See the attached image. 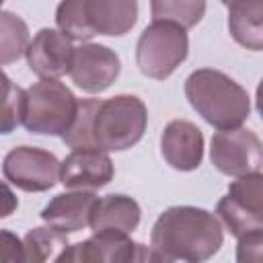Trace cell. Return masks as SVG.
<instances>
[{
    "mask_svg": "<svg viewBox=\"0 0 263 263\" xmlns=\"http://www.w3.org/2000/svg\"><path fill=\"white\" fill-rule=\"evenodd\" d=\"M216 214L236 238L263 232V175L236 177L228 185V193L218 201Z\"/></svg>",
    "mask_w": 263,
    "mask_h": 263,
    "instance_id": "8992f818",
    "label": "cell"
},
{
    "mask_svg": "<svg viewBox=\"0 0 263 263\" xmlns=\"http://www.w3.org/2000/svg\"><path fill=\"white\" fill-rule=\"evenodd\" d=\"M228 31L232 39L251 49H263V0H236L228 6Z\"/></svg>",
    "mask_w": 263,
    "mask_h": 263,
    "instance_id": "e0dca14e",
    "label": "cell"
},
{
    "mask_svg": "<svg viewBox=\"0 0 263 263\" xmlns=\"http://www.w3.org/2000/svg\"><path fill=\"white\" fill-rule=\"evenodd\" d=\"M27 43H29L27 23L10 10H0V66L12 64L21 55H25Z\"/></svg>",
    "mask_w": 263,
    "mask_h": 263,
    "instance_id": "d6986e66",
    "label": "cell"
},
{
    "mask_svg": "<svg viewBox=\"0 0 263 263\" xmlns=\"http://www.w3.org/2000/svg\"><path fill=\"white\" fill-rule=\"evenodd\" d=\"M23 88L16 86L0 68V136L10 134L21 123Z\"/></svg>",
    "mask_w": 263,
    "mask_h": 263,
    "instance_id": "7402d4cb",
    "label": "cell"
},
{
    "mask_svg": "<svg viewBox=\"0 0 263 263\" xmlns=\"http://www.w3.org/2000/svg\"><path fill=\"white\" fill-rule=\"evenodd\" d=\"M23 261H25L23 240L10 230H0V263H23Z\"/></svg>",
    "mask_w": 263,
    "mask_h": 263,
    "instance_id": "603a6c76",
    "label": "cell"
},
{
    "mask_svg": "<svg viewBox=\"0 0 263 263\" xmlns=\"http://www.w3.org/2000/svg\"><path fill=\"white\" fill-rule=\"evenodd\" d=\"M6 181L27 193L51 189L60 179V160L55 154L35 146H16L2 160Z\"/></svg>",
    "mask_w": 263,
    "mask_h": 263,
    "instance_id": "9c48e42d",
    "label": "cell"
},
{
    "mask_svg": "<svg viewBox=\"0 0 263 263\" xmlns=\"http://www.w3.org/2000/svg\"><path fill=\"white\" fill-rule=\"evenodd\" d=\"M2 2H4V0H0V6H2Z\"/></svg>",
    "mask_w": 263,
    "mask_h": 263,
    "instance_id": "4316f807",
    "label": "cell"
},
{
    "mask_svg": "<svg viewBox=\"0 0 263 263\" xmlns=\"http://www.w3.org/2000/svg\"><path fill=\"white\" fill-rule=\"evenodd\" d=\"M189 53L187 31L175 23L152 21L136 43L138 70L154 80L168 78Z\"/></svg>",
    "mask_w": 263,
    "mask_h": 263,
    "instance_id": "5b68a950",
    "label": "cell"
},
{
    "mask_svg": "<svg viewBox=\"0 0 263 263\" xmlns=\"http://www.w3.org/2000/svg\"><path fill=\"white\" fill-rule=\"evenodd\" d=\"M154 21H166L183 27H195L205 14V0H150Z\"/></svg>",
    "mask_w": 263,
    "mask_h": 263,
    "instance_id": "ffe728a7",
    "label": "cell"
},
{
    "mask_svg": "<svg viewBox=\"0 0 263 263\" xmlns=\"http://www.w3.org/2000/svg\"><path fill=\"white\" fill-rule=\"evenodd\" d=\"M97 195L86 189H72L58 193L41 210V220L62 234H72L88 226Z\"/></svg>",
    "mask_w": 263,
    "mask_h": 263,
    "instance_id": "5bb4252c",
    "label": "cell"
},
{
    "mask_svg": "<svg viewBox=\"0 0 263 263\" xmlns=\"http://www.w3.org/2000/svg\"><path fill=\"white\" fill-rule=\"evenodd\" d=\"M68 234H62L53 230L51 226H39L31 228L23 238L25 249V261L27 263H41V261H55L58 251L62 253L70 242L66 238Z\"/></svg>",
    "mask_w": 263,
    "mask_h": 263,
    "instance_id": "ac0fdd59",
    "label": "cell"
},
{
    "mask_svg": "<svg viewBox=\"0 0 263 263\" xmlns=\"http://www.w3.org/2000/svg\"><path fill=\"white\" fill-rule=\"evenodd\" d=\"M160 154L164 162L181 173L195 171L203 160V134L187 119H173L160 136Z\"/></svg>",
    "mask_w": 263,
    "mask_h": 263,
    "instance_id": "4fadbf2b",
    "label": "cell"
},
{
    "mask_svg": "<svg viewBox=\"0 0 263 263\" xmlns=\"http://www.w3.org/2000/svg\"><path fill=\"white\" fill-rule=\"evenodd\" d=\"M58 263H132V261H158L154 251L134 242L123 232H92L90 238L68 245L55 257Z\"/></svg>",
    "mask_w": 263,
    "mask_h": 263,
    "instance_id": "52a82bcc",
    "label": "cell"
},
{
    "mask_svg": "<svg viewBox=\"0 0 263 263\" xmlns=\"http://www.w3.org/2000/svg\"><path fill=\"white\" fill-rule=\"evenodd\" d=\"M142 218L140 203L123 193H109L105 197H97L88 226L92 232H123L132 234Z\"/></svg>",
    "mask_w": 263,
    "mask_h": 263,
    "instance_id": "2e32d148",
    "label": "cell"
},
{
    "mask_svg": "<svg viewBox=\"0 0 263 263\" xmlns=\"http://www.w3.org/2000/svg\"><path fill=\"white\" fill-rule=\"evenodd\" d=\"M232 2H236V0H222V4H226V6H230Z\"/></svg>",
    "mask_w": 263,
    "mask_h": 263,
    "instance_id": "484cf974",
    "label": "cell"
},
{
    "mask_svg": "<svg viewBox=\"0 0 263 263\" xmlns=\"http://www.w3.org/2000/svg\"><path fill=\"white\" fill-rule=\"evenodd\" d=\"M261 247H263V232L242 236V238H238L236 259H238L240 263H247V261L259 263V261H261V253H263Z\"/></svg>",
    "mask_w": 263,
    "mask_h": 263,
    "instance_id": "cb8c5ba5",
    "label": "cell"
},
{
    "mask_svg": "<svg viewBox=\"0 0 263 263\" xmlns=\"http://www.w3.org/2000/svg\"><path fill=\"white\" fill-rule=\"evenodd\" d=\"M78 99L58 78H41L23 90L21 123L29 134L62 138L74 121Z\"/></svg>",
    "mask_w": 263,
    "mask_h": 263,
    "instance_id": "277c9868",
    "label": "cell"
},
{
    "mask_svg": "<svg viewBox=\"0 0 263 263\" xmlns=\"http://www.w3.org/2000/svg\"><path fill=\"white\" fill-rule=\"evenodd\" d=\"M16 208H18L16 193L4 181H0V218H8L10 214L16 212Z\"/></svg>",
    "mask_w": 263,
    "mask_h": 263,
    "instance_id": "d4e9b609",
    "label": "cell"
},
{
    "mask_svg": "<svg viewBox=\"0 0 263 263\" xmlns=\"http://www.w3.org/2000/svg\"><path fill=\"white\" fill-rule=\"evenodd\" d=\"M74 45L60 29H39L27 43L25 58L33 74L39 78H60L68 74Z\"/></svg>",
    "mask_w": 263,
    "mask_h": 263,
    "instance_id": "7c38bea8",
    "label": "cell"
},
{
    "mask_svg": "<svg viewBox=\"0 0 263 263\" xmlns=\"http://www.w3.org/2000/svg\"><path fill=\"white\" fill-rule=\"evenodd\" d=\"M82 6L95 35L121 37L138 21V0H82Z\"/></svg>",
    "mask_w": 263,
    "mask_h": 263,
    "instance_id": "9a60e30c",
    "label": "cell"
},
{
    "mask_svg": "<svg viewBox=\"0 0 263 263\" xmlns=\"http://www.w3.org/2000/svg\"><path fill=\"white\" fill-rule=\"evenodd\" d=\"M115 175L113 160L97 148H74L60 162V183L66 189H101Z\"/></svg>",
    "mask_w": 263,
    "mask_h": 263,
    "instance_id": "8fae6325",
    "label": "cell"
},
{
    "mask_svg": "<svg viewBox=\"0 0 263 263\" xmlns=\"http://www.w3.org/2000/svg\"><path fill=\"white\" fill-rule=\"evenodd\" d=\"M55 25L72 41H88L95 37L86 23L82 0H62L55 8Z\"/></svg>",
    "mask_w": 263,
    "mask_h": 263,
    "instance_id": "44dd1931",
    "label": "cell"
},
{
    "mask_svg": "<svg viewBox=\"0 0 263 263\" xmlns=\"http://www.w3.org/2000/svg\"><path fill=\"white\" fill-rule=\"evenodd\" d=\"M210 158L212 164L226 177L261 173L263 146L253 129L240 125L232 129H220L212 136Z\"/></svg>",
    "mask_w": 263,
    "mask_h": 263,
    "instance_id": "ba28073f",
    "label": "cell"
},
{
    "mask_svg": "<svg viewBox=\"0 0 263 263\" xmlns=\"http://www.w3.org/2000/svg\"><path fill=\"white\" fill-rule=\"evenodd\" d=\"M224 242L220 220L195 205H173L164 210L150 232V249L158 261L199 263L214 257Z\"/></svg>",
    "mask_w": 263,
    "mask_h": 263,
    "instance_id": "7a4b0ae2",
    "label": "cell"
},
{
    "mask_svg": "<svg viewBox=\"0 0 263 263\" xmlns=\"http://www.w3.org/2000/svg\"><path fill=\"white\" fill-rule=\"evenodd\" d=\"M148 125V109L136 95H115L111 99H82L68 132L66 146L121 152L136 146Z\"/></svg>",
    "mask_w": 263,
    "mask_h": 263,
    "instance_id": "6da1fadb",
    "label": "cell"
},
{
    "mask_svg": "<svg viewBox=\"0 0 263 263\" xmlns=\"http://www.w3.org/2000/svg\"><path fill=\"white\" fill-rule=\"evenodd\" d=\"M185 97L197 115L216 129L238 127L251 115L249 92L214 68L193 70L185 80Z\"/></svg>",
    "mask_w": 263,
    "mask_h": 263,
    "instance_id": "3957f363",
    "label": "cell"
},
{
    "mask_svg": "<svg viewBox=\"0 0 263 263\" xmlns=\"http://www.w3.org/2000/svg\"><path fill=\"white\" fill-rule=\"evenodd\" d=\"M119 72L121 60L111 47L101 43H82L80 47H74L68 74L84 92L99 95L107 90L117 80Z\"/></svg>",
    "mask_w": 263,
    "mask_h": 263,
    "instance_id": "30bf717a",
    "label": "cell"
}]
</instances>
